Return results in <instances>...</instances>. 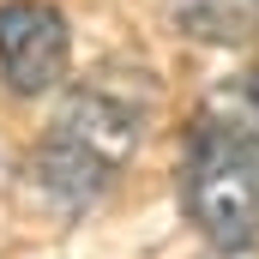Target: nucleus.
I'll use <instances>...</instances> for the list:
<instances>
[{"instance_id": "f257e3e1", "label": "nucleus", "mask_w": 259, "mask_h": 259, "mask_svg": "<svg viewBox=\"0 0 259 259\" xmlns=\"http://www.w3.org/2000/svg\"><path fill=\"white\" fill-rule=\"evenodd\" d=\"M181 205L217 253H259V127L217 91L187 133Z\"/></svg>"}, {"instance_id": "f03ea898", "label": "nucleus", "mask_w": 259, "mask_h": 259, "mask_svg": "<svg viewBox=\"0 0 259 259\" xmlns=\"http://www.w3.org/2000/svg\"><path fill=\"white\" fill-rule=\"evenodd\" d=\"M139 139H145V103L133 91H121L115 78H91L55 109L42 145L30 151V175L66 211L91 205L121 181Z\"/></svg>"}, {"instance_id": "7ed1b4c3", "label": "nucleus", "mask_w": 259, "mask_h": 259, "mask_svg": "<svg viewBox=\"0 0 259 259\" xmlns=\"http://www.w3.org/2000/svg\"><path fill=\"white\" fill-rule=\"evenodd\" d=\"M72 66L66 18L49 0H6L0 6V78L12 97H42L55 91Z\"/></svg>"}, {"instance_id": "39448f33", "label": "nucleus", "mask_w": 259, "mask_h": 259, "mask_svg": "<svg viewBox=\"0 0 259 259\" xmlns=\"http://www.w3.org/2000/svg\"><path fill=\"white\" fill-rule=\"evenodd\" d=\"M229 97H235V103L247 109V121L259 127V66H253V72H241V78L229 84Z\"/></svg>"}, {"instance_id": "20e7f679", "label": "nucleus", "mask_w": 259, "mask_h": 259, "mask_svg": "<svg viewBox=\"0 0 259 259\" xmlns=\"http://www.w3.org/2000/svg\"><path fill=\"white\" fill-rule=\"evenodd\" d=\"M181 30L205 42H247L259 36V0H175Z\"/></svg>"}]
</instances>
